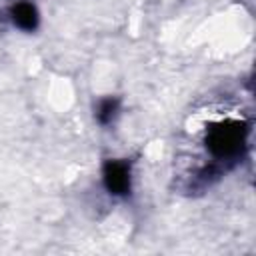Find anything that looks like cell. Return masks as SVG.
<instances>
[{
  "label": "cell",
  "mask_w": 256,
  "mask_h": 256,
  "mask_svg": "<svg viewBox=\"0 0 256 256\" xmlns=\"http://www.w3.org/2000/svg\"><path fill=\"white\" fill-rule=\"evenodd\" d=\"M118 100L116 98H104L100 104H98V112H96V118L100 124H110L116 114H118Z\"/></svg>",
  "instance_id": "4"
},
{
  "label": "cell",
  "mask_w": 256,
  "mask_h": 256,
  "mask_svg": "<svg viewBox=\"0 0 256 256\" xmlns=\"http://www.w3.org/2000/svg\"><path fill=\"white\" fill-rule=\"evenodd\" d=\"M10 18H12L14 26H18L20 30H26V32L36 30V26H38V10L30 2H16L10 8Z\"/></svg>",
  "instance_id": "3"
},
{
  "label": "cell",
  "mask_w": 256,
  "mask_h": 256,
  "mask_svg": "<svg viewBox=\"0 0 256 256\" xmlns=\"http://www.w3.org/2000/svg\"><path fill=\"white\" fill-rule=\"evenodd\" d=\"M104 186L114 196L130 194V166L122 160H108L102 170Z\"/></svg>",
  "instance_id": "2"
},
{
  "label": "cell",
  "mask_w": 256,
  "mask_h": 256,
  "mask_svg": "<svg viewBox=\"0 0 256 256\" xmlns=\"http://www.w3.org/2000/svg\"><path fill=\"white\" fill-rule=\"evenodd\" d=\"M246 142V128L240 122H224L210 128L206 146L218 158H232L236 156Z\"/></svg>",
  "instance_id": "1"
}]
</instances>
